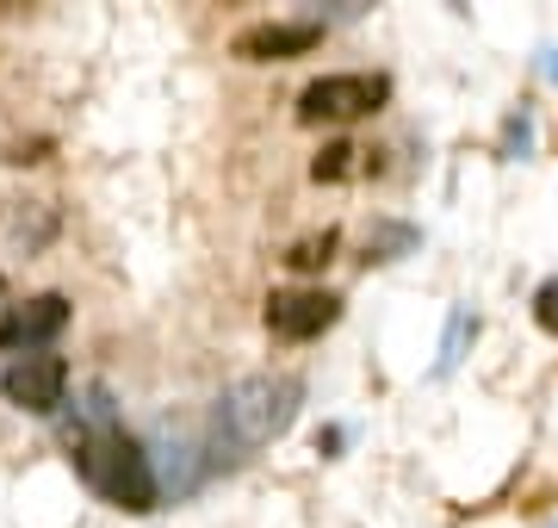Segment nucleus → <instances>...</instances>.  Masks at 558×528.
<instances>
[{
  "instance_id": "10",
  "label": "nucleus",
  "mask_w": 558,
  "mask_h": 528,
  "mask_svg": "<svg viewBox=\"0 0 558 528\" xmlns=\"http://www.w3.org/2000/svg\"><path fill=\"white\" fill-rule=\"evenodd\" d=\"M534 317H539V329H553L558 336V280H546L534 292Z\"/></svg>"
},
{
  "instance_id": "7",
  "label": "nucleus",
  "mask_w": 558,
  "mask_h": 528,
  "mask_svg": "<svg viewBox=\"0 0 558 528\" xmlns=\"http://www.w3.org/2000/svg\"><path fill=\"white\" fill-rule=\"evenodd\" d=\"M323 44V25L317 20H260V25H242L236 44H230V57L242 62H292L304 50H317Z\"/></svg>"
},
{
  "instance_id": "5",
  "label": "nucleus",
  "mask_w": 558,
  "mask_h": 528,
  "mask_svg": "<svg viewBox=\"0 0 558 528\" xmlns=\"http://www.w3.org/2000/svg\"><path fill=\"white\" fill-rule=\"evenodd\" d=\"M69 329V299L62 292H38V299H25V305H13L7 317H0V355H38V348H50Z\"/></svg>"
},
{
  "instance_id": "8",
  "label": "nucleus",
  "mask_w": 558,
  "mask_h": 528,
  "mask_svg": "<svg viewBox=\"0 0 558 528\" xmlns=\"http://www.w3.org/2000/svg\"><path fill=\"white\" fill-rule=\"evenodd\" d=\"M341 249V230H311V237H299V243L286 249V267L292 274H323V267L336 262Z\"/></svg>"
},
{
  "instance_id": "11",
  "label": "nucleus",
  "mask_w": 558,
  "mask_h": 528,
  "mask_svg": "<svg viewBox=\"0 0 558 528\" xmlns=\"http://www.w3.org/2000/svg\"><path fill=\"white\" fill-rule=\"evenodd\" d=\"M0 292H7V280H0Z\"/></svg>"
},
{
  "instance_id": "9",
  "label": "nucleus",
  "mask_w": 558,
  "mask_h": 528,
  "mask_svg": "<svg viewBox=\"0 0 558 528\" xmlns=\"http://www.w3.org/2000/svg\"><path fill=\"white\" fill-rule=\"evenodd\" d=\"M360 156H366V149H354V143H323L311 175H317V181H348V175L360 168Z\"/></svg>"
},
{
  "instance_id": "4",
  "label": "nucleus",
  "mask_w": 558,
  "mask_h": 528,
  "mask_svg": "<svg viewBox=\"0 0 558 528\" xmlns=\"http://www.w3.org/2000/svg\"><path fill=\"white\" fill-rule=\"evenodd\" d=\"M0 398L13 410H32V417H50V410L69 405V361L38 348V355H20V361L0 367Z\"/></svg>"
},
{
  "instance_id": "1",
  "label": "nucleus",
  "mask_w": 558,
  "mask_h": 528,
  "mask_svg": "<svg viewBox=\"0 0 558 528\" xmlns=\"http://www.w3.org/2000/svg\"><path fill=\"white\" fill-rule=\"evenodd\" d=\"M69 454H75V472L100 491L106 504L137 509V516L161 504V479L149 467V447L137 435H124V423L112 417V398L106 392L87 398V423L69 429Z\"/></svg>"
},
{
  "instance_id": "6",
  "label": "nucleus",
  "mask_w": 558,
  "mask_h": 528,
  "mask_svg": "<svg viewBox=\"0 0 558 528\" xmlns=\"http://www.w3.org/2000/svg\"><path fill=\"white\" fill-rule=\"evenodd\" d=\"M336 317H341V299L323 292V286H292V292H274L267 299V329H274L279 343H311Z\"/></svg>"
},
{
  "instance_id": "2",
  "label": "nucleus",
  "mask_w": 558,
  "mask_h": 528,
  "mask_svg": "<svg viewBox=\"0 0 558 528\" xmlns=\"http://www.w3.org/2000/svg\"><path fill=\"white\" fill-rule=\"evenodd\" d=\"M304 398V380L292 373H248L211 405V429H205V460L223 467V454H255L274 435L292 429Z\"/></svg>"
},
{
  "instance_id": "3",
  "label": "nucleus",
  "mask_w": 558,
  "mask_h": 528,
  "mask_svg": "<svg viewBox=\"0 0 558 528\" xmlns=\"http://www.w3.org/2000/svg\"><path fill=\"white\" fill-rule=\"evenodd\" d=\"M391 100V82L385 75H323L299 94V119L304 124H348V119H366Z\"/></svg>"
}]
</instances>
